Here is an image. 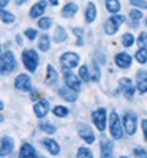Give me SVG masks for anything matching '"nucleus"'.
<instances>
[{
	"mask_svg": "<svg viewBox=\"0 0 147 158\" xmlns=\"http://www.w3.org/2000/svg\"><path fill=\"white\" fill-rule=\"evenodd\" d=\"M22 65L25 67L29 73H35L38 70V65H40V56L35 49H24L22 51Z\"/></svg>",
	"mask_w": 147,
	"mask_h": 158,
	"instance_id": "1",
	"label": "nucleus"
},
{
	"mask_svg": "<svg viewBox=\"0 0 147 158\" xmlns=\"http://www.w3.org/2000/svg\"><path fill=\"white\" fill-rule=\"evenodd\" d=\"M124 123H122V118L119 117V114L116 111H111L109 114V135L112 139L119 141L124 138Z\"/></svg>",
	"mask_w": 147,
	"mask_h": 158,
	"instance_id": "2",
	"label": "nucleus"
},
{
	"mask_svg": "<svg viewBox=\"0 0 147 158\" xmlns=\"http://www.w3.org/2000/svg\"><path fill=\"white\" fill-rule=\"evenodd\" d=\"M16 67H18V62H16L15 54L11 51H3L2 57H0V71H2V74L3 76L11 74L16 70Z\"/></svg>",
	"mask_w": 147,
	"mask_h": 158,
	"instance_id": "3",
	"label": "nucleus"
},
{
	"mask_svg": "<svg viewBox=\"0 0 147 158\" xmlns=\"http://www.w3.org/2000/svg\"><path fill=\"white\" fill-rule=\"evenodd\" d=\"M62 73H63V81H65V85L74 90V92H79L82 87V79L79 77V74H74L70 68H62Z\"/></svg>",
	"mask_w": 147,
	"mask_h": 158,
	"instance_id": "4",
	"label": "nucleus"
},
{
	"mask_svg": "<svg viewBox=\"0 0 147 158\" xmlns=\"http://www.w3.org/2000/svg\"><path fill=\"white\" fill-rule=\"evenodd\" d=\"M127 21V18L124 15H112L108 21L104 22V33L106 35H116L117 30L120 29V25H122L124 22Z\"/></svg>",
	"mask_w": 147,
	"mask_h": 158,
	"instance_id": "5",
	"label": "nucleus"
},
{
	"mask_svg": "<svg viewBox=\"0 0 147 158\" xmlns=\"http://www.w3.org/2000/svg\"><path fill=\"white\" fill-rule=\"evenodd\" d=\"M92 123L98 131H104L108 125V112L104 108H98L92 112Z\"/></svg>",
	"mask_w": 147,
	"mask_h": 158,
	"instance_id": "6",
	"label": "nucleus"
},
{
	"mask_svg": "<svg viewBox=\"0 0 147 158\" xmlns=\"http://www.w3.org/2000/svg\"><path fill=\"white\" fill-rule=\"evenodd\" d=\"M122 123H124V128H125V133L127 135H135L136 133V128H138V117L135 112L131 111H127L124 115H122Z\"/></svg>",
	"mask_w": 147,
	"mask_h": 158,
	"instance_id": "7",
	"label": "nucleus"
},
{
	"mask_svg": "<svg viewBox=\"0 0 147 158\" xmlns=\"http://www.w3.org/2000/svg\"><path fill=\"white\" fill-rule=\"evenodd\" d=\"M119 90L122 92V95L127 100H133L135 98V90H138V89H135V82L130 77H122L119 81Z\"/></svg>",
	"mask_w": 147,
	"mask_h": 158,
	"instance_id": "8",
	"label": "nucleus"
},
{
	"mask_svg": "<svg viewBox=\"0 0 147 158\" xmlns=\"http://www.w3.org/2000/svg\"><path fill=\"white\" fill-rule=\"evenodd\" d=\"M79 62H81V57H79V54H76V52H63V54L60 56V63H62V68H76L79 67Z\"/></svg>",
	"mask_w": 147,
	"mask_h": 158,
	"instance_id": "9",
	"label": "nucleus"
},
{
	"mask_svg": "<svg viewBox=\"0 0 147 158\" xmlns=\"http://www.w3.org/2000/svg\"><path fill=\"white\" fill-rule=\"evenodd\" d=\"M15 89L19 92H32V79L27 73H21L15 79Z\"/></svg>",
	"mask_w": 147,
	"mask_h": 158,
	"instance_id": "10",
	"label": "nucleus"
},
{
	"mask_svg": "<svg viewBox=\"0 0 147 158\" xmlns=\"http://www.w3.org/2000/svg\"><path fill=\"white\" fill-rule=\"evenodd\" d=\"M78 135L86 144H93L95 142V133L87 123H78Z\"/></svg>",
	"mask_w": 147,
	"mask_h": 158,
	"instance_id": "11",
	"label": "nucleus"
},
{
	"mask_svg": "<svg viewBox=\"0 0 147 158\" xmlns=\"http://www.w3.org/2000/svg\"><path fill=\"white\" fill-rule=\"evenodd\" d=\"M114 155V144L106 136H101L100 139V158H112Z\"/></svg>",
	"mask_w": 147,
	"mask_h": 158,
	"instance_id": "12",
	"label": "nucleus"
},
{
	"mask_svg": "<svg viewBox=\"0 0 147 158\" xmlns=\"http://www.w3.org/2000/svg\"><path fill=\"white\" fill-rule=\"evenodd\" d=\"M49 101L48 100H43V98H40L33 103V114L38 117V118H44L49 112Z\"/></svg>",
	"mask_w": 147,
	"mask_h": 158,
	"instance_id": "13",
	"label": "nucleus"
},
{
	"mask_svg": "<svg viewBox=\"0 0 147 158\" xmlns=\"http://www.w3.org/2000/svg\"><path fill=\"white\" fill-rule=\"evenodd\" d=\"M114 62L120 70H128L131 67V63H133V57L128 54V52H119V54H116V57H114Z\"/></svg>",
	"mask_w": 147,
	"mask_h": 158,
	"instance_id": "14",
	"label": "nucleus"
},
{
	"mask_svg": "<svg viewBox=\"0 0 147 158\" xmlns=\"http://www.w3.org/2000/svg\"><path fill=\"white\" fill-rule=\"evenodd\" d=\"M135 79H136V89L139 94H147V71L138 70Z\"/></svg>",
	"mask_w": 147,
	"mask_h": 158,
	"instance_id": "15",
	"label": "nucleus"
},
{
	"mask_svg": "<svg viewBox=\"0 0 147 158\" xmlns=\"http://www.w3.org/2000/svg\"><path fill=\"white\" fill-rule=\"evenodd\" d=\"M48 0H38L36 3H33V6L30 8V18L33 19H40L43 15H44V11H46V6H48Z\"/></svg>",
	"mask_w": 147,
	"mask_h": 158,
	"instance_id": "16",
	"label": "nucleus"
},
{
	"mask_svg": "<svg viewBox=\"0 0 147 158\" xmlns=\"http://www.w3.org/2000/svg\"><path fill=\"white\" fill-rule=\"evenodd\" d=\"M44 82H46V85H49V87H54V85L59 82V73H57V70L52 67V65H48V67H46Z\"/></svg>",
	"mask_w": 147,
	"mask_h": 158,
	"instance_id": "17",
	"label": "nucleus"
},
{
	"mask_svg": "<svg viewBox=\"0 0 147 158\" xmlns=\"http://www.w3.org/2000/svg\"><path fill=\"white\" fill-rule=\"evenodd\" d=\"M13 150H15V141L10 136H3L2 142H0V153H2V158L10 155Z\"/></svg>",
	"mask_w": 147,
	"mask_h": 158,
	"instance_id": "18",
	"label": "nucleus"
},
{
	"mask_svg": "<svg viewBox=\"0 0 147 158\" xmlns=\"http://www.w3.org/2000/svg\"><path fill=\"white\" fill-rule=\"evenodd\" d=\"M57 94H59L60 98H63L65 101H68V103H74V101L78 100V92L68 89L66 85H65V87H59V89H57Z\"/></svg>",
	"mask_w": 147,
	"mask_h": 158,
	"instance_id": "19",
	"label": "nucleus"
},
{
	"mask_svg": "<svg viewBox=\"0 0 147 158\" xmlns=\"http://www.w3.org/2000/svg\"><path fill=\"white\" fill-rule=\"evenodd\" d=\"M19 158H40L35 147L29 142H24L21 146V150H19Z\"/></svg>",
	"mask_w": 147,
	"mask_h": 158,
	"instance_id": "20",
	"label": "nucleus"
},
{
	"mask_svg": "<svg viewBox=\"0 0 147 158\" xmlns=\"http://www.w3.org/2000/svg\"><path fill=\"white\" fill-rule=\"evenodd\" d=\"M41 142H43V146L46 147V150H48L51 155L57 156V155L60 153V146H59V142H57L56 139H52V138H44Z\"/></svg>",
	"mask_w": 147,
	"mask_h": 158,
	"instance_id": "21",
	"label": "nucleus"
},
{
	"mask_svg": "<svg viewBox=\"0 0 147 158\" xmlns=\"http://www.w3.org/2000/svg\"><path fill=\"white\" fill-rule=\"evenodd\" d=\"M97 15H98V10H97L95 3L89 2L87 6H86V11H84V19H86V22H87V24H92L93 21L97 19Z\"/></svg>",
	"mask_w": 147,
	"mask_h": 158,
	"instance_id": "22",
	"label": "nucleus"
},
{
	"mask_svg": "<svg viewBox=\"0 0 147 158\" xmlns=\"http://www.w3.org/2000/svg\"><path fill=\"white\" fill-rule=\"evenodd\" d=\"M76 13H78V3H74V2L65 3V6L62 8V16L63 18H73Z\"/></svg>",
	"mask_w": 147,
	"mask_h": 158,
	"instance_id": "23",
	"label": "nucleus"
},
{
	"mask_svg": "<svg viewBox=\"0 0 147 158\" xmlns=\"http://www.w3.org/2000/svg\"><path fill=\"white\" fill-rule=\"evenodd\" d=\"M66 38H68V33H66V30L62 27V25H59V27L54 30V41L57 44L60 43H65L66 41Z\"/></svg>",
	"mask_w": 147,
	"mask_h": 158,
	"instance_id": "24",
	"label": "nucleus"
},
{
	"mask_svg": "<svg viewBox=\"0 0 147 158\" xmlns=\"http://www.w3.org/2000/svg\"><path fill=\"white\" fill-rule=\"evenodd\" d=\"M49 48H51V38H49V35L44 32L41 36H40V41H38V49L41 51V52H48V51H49Z\"/></svg>",
	"mask_w": 147,
	"mask_h": 158,
	"instance_id": "25",
	"label": "nucleus"
},
{
	"mask_svg": "<svg viewBox=\"0 0 147 158\" xmlns=\"http://www.w3.org/2000/svg\"><path fill=\"white\" fill-rule=\"evenodd\" d=\"M104 6L111 15H117V13L120 11V8H122L119 0H104Z\"/></svg>",
	"mask_w": 147,
	"mask_h": 158,
	"instance_id": "26",
	"label": "nucleus"
},
{
	"mask_svg": "<svg viewBox=\"0 0 147 158\" xmlns=\"http://www.w3.org/2000/svg\"><path fill=\"white\" fill-rule=\"evenodd\" d=\"M38 127H40V130L41 131H44L46 135H54L56 131H57V128H56V125L54 123H51V122H44V120H41L38 123Z\"/></svg>",
	"mask_w": 147,
	"mask_h": 158,
	"instance_id": "27",
	"label": "nucleus"
},
{
	"mask_svg": "<svg viewBox=\"0 0 147 158\" xmlns=\"http://www.w3.org/2000/svg\"><path fill=\"white\" fill-rule=\"evenodd\" d=\"M52 114H54L56 117H60V118H65L66 115L70 114V109L66 106H62V104H57V106L52 108Z\"/></svg>",
	"mask_w": 147,
	"mask_h": 158,
	"instance_id": "28",
	"label": "nucleus"
},
{
	"mask_svg": "<svg viewBox=\"0 0 147 158\" xmlns=\"http://www.w3.org/2000/svg\"><path fill=\"white\" fill-rule=\"evenodd\" d=\"M79 77L82 79V82H89V81H92V73H90V70H89V67L87 65H82V67H79Z\"/></svg>",
	"mask_w": 147,
	"mask_h": 158,
	"instance_id": "29",
	"label": "nucleus"
},
{
	"mask_svg": "<svg viewBox=\"0 0 147 158\" xmlns=\"http://www.w3.org/2000/svg\"><path fill=\"white\" fill-rule=\"evenodd\" d=\"M135 60L141 65L147 63V48H139L135 54Z\"/></svg>",
	"mask_w": 147,
	"mask_h": 158,
	"instance_id": "30",
	"label": "nucleus"
},
{
	"mask_svg": "<svg viewBox=\"0 0 147 158\" xmlns=\"http://www.w3.org/2000/svg\"><path fill=\"white\" fill-rule=\"evenodd\" d=\"M120 41H122V44H124L125 48H131L133 44L136 43V40H135V35H133V33L127 32V33L122 35V40H120Z\"/></svg>",
	"mask_w": 147,
	"mask_h": 158,
	"instance_id": "31",
	"label": "nucleus"
},
{
	"mask_svg": "<svg viewBox=\"0 0 147 158\" xmlns=\"http://www.w3.org/2000/svg\"><path fill=\"white\" fill-rule=\"evenodd\" d=\"M51 25H52V19L49 16H43L38 19V29L48 32V29H51Z\"/></svg>",
	"mask_w": 147,
	"mask_h": 158,
	"instance_id": "32",
	"label": "nucleus"
},
{
	"mask_svg": "<svg viewBox=\"0 0 147 158\" xmlns=\"http://www.w3.org/2000/svg\"><path fill=\"white\" fill-rule=\"evenodd\" d=\"M0 16H2V22H3V24H13V22L16 21L15 15H13L11 11H6V10L0 11Z\"/></svg>",
	"mask_w": 147,
	"mask_h": 158,
	"instance_id": "33",
	"label": "nucleus"
},
{
	"mask_svg": "<svg viewBox=\"0 0 147 158\" xmlns=\"http://www.w3.org/2000/svg\"><path fill=\"white\" fill-rule=\"evenodd\" d=\"M76 156L78 158H93V152L89 149V147H86V146H81L78 149V153H76Z\"/></svg>",
	"mask_w": 147,
	"mask_h": 158,
	"instance_id": "34",
	"label": "nucleus"
},
{
	"mask_svg": "<svg viewBox=\"0 0 147 158\" xmlns=\"http://www.w3.org/2000/svg\"><path fill=\"white\" fill-rule=\"evenodd\" d=\"M74 35H76V44L78 46H84V29H79V27H74L73 30H71Z\"/></svg>",
	"mask_w": 147,
	"mask_h": 158,
	"instance_id": "35",
	"label": "nucleus"
},
{
	"mask_svg": "<svg viewBox=\"0 0 147 158\" xmlns=\"http://www.w3.org/2000/svg\"><path fill=\"white\" fill-rule=\"evenodd\" d=\"M100 77H101V70L98 67V63L93 62V65H92V81L93 82H98Z\"/></svg>",
	"mask_w": 147,
	"mask_h": 158,
	"instance_id": "36",
	"label": "nucleus"
},
{
	"mask_svg": "<svg viewBox=\"0 0 147 158\" xmlns=\"http://www.w3.org/2000/svg\"><path fill=\"white\" fill-rule=\"evenodd\" d=\"M130 18H131V21L133 22H139L141 19H142V13H141V10L139 8H133L131 11H130Z\"/></svg>",
	"mask_w": 147,
	"mask_h": 158,
	"instance_id": "37",
	"label": "nucleus"
},
{
	"mask_svg": "<svg viewBox=\"0 0 147 158\" xmlns=\"http://www.w3.org/2000/svg\"><path fill=\"white\" fill-rule=\"evenodd\" d=\"M136 43L139 48H147V32H141L136 38Z\"/></svg>",
	"mask_w": 147,
	"mask_h": 158,
	"instance_id": "38",
	"label": "nucleus"
},
{
	"mask_svg": "<svg viewBox=\"0 0 147 158\" xmlns=\"http://www.w3.org/2000/svg\"><path fill=\"white\" fill-rule=\"evenodd\" d=\"M24 35L27 36V38L30 40V41H33V40H36V38H38V30H36V29H32V27H29V29H25Z\"/></svg>",
	"mask_w": 147,
	"mask_h": 158,
	"instance_id": "39",
	"label": "nucleus"
},
{
	"mask_svg": "<svg viewBox=\"0 0 147 158\" xmlns=\"http://www.w3.org/2000/svg\"><path fill=\"white\" fill-rule=\"evenodd\" d=\"M133 155H135V158H147V152L142 147H135L133 149Z\"/></svg>",
	"mask_w": 147,
	"mask_h": 158,
	"instance_id": "40",
	"label": "nucleus"
},
{
	"mask_svg": "<svg viewBox=\"0 0 147 158\" xmlns=\"http://www.w3.org/2000/svg\"><path fill=\"white\" fill-rule=\"evenodd\" d=\"M130 3L135 6V8H147V2L145 0H130Z\"/></svg>",
	"mask_w": 147,
	"mask_h": 158,
	"instance_id": "41",
	"label": "nucleus"
},
{
	"mask_svg": "<svg viewBox=\"0 0 147 158\" xmlns=\"http://www.w3.org/2000/svg\"><path fill=\"white\" fill-rule=\"evenodd\" d=\"M141 128H142V133H144V139L147 141V118L141 122Z\"/></svg>",
	"mask_w": 147,
	"mask_h": 158,
	"instance_id": "42",
	"label": "nucleus"
},
{
	"mask_svg": "<svg viewBox=\"0 0 147 158\" xmlns=\"http://www.w3.org/2000/svg\"><path fill=\"white\" fill-rule=\"evenodd\" d=\"M10 3V0H0V6H2V10H5V6Z\"/></svg>",
	"mask_w": 147,
	"mask_h": 158,
	"instance_id": "43",
	"label": "nucleus"
},
{
	"mask_svg": "<svg viewBox=\"0 0 147 158\" xmlns=\"http://www.w3.org/2000/svg\"><path fill=\"white\" fill-rule=\"evenodd\" d=\"M49 2V5H52V6H57L59 5V0H48Z\"/></svg>",
	"mask_w": 147,
	"mask_h": 158,
	"instance_id": "44",
	"label": "nucleus"
},
{
	"mask_svg": "<svg viewBox=\"0 0 147 158\" xmlns=\"http://www.w3.org/2000/svg\"><path fill=\"white\" fill-rule=\"evenodd\" d=\"M16 40H18V44H19V46H22V43H24V41H22V36H21V35H18V36H16Z\"/></svg>",
	"mask_w": 147,
	"mask_h": 158,
	"instance_id": "45",
	"label": "nucleus"
},
{
	"mask_svg": "<svg viewBox=\"0 0 147 158\" xmlns=\"http://www.w3.org/2000/svg\"><path fill=\"white\" fill-rule=\"evenodd\" d=\"M30 98H32V100H38V95L33 92V94H30Z\"/></svg>",
	"mask_w": 147,
	"mask_h": 158,
	"instance_id": "46",
	"label": "nucleus"
},
{
	"mask_svg": "<svg viewBox=\"0 0 147 158\" xmlns=\"http://www.w3.org/2000/svg\"><path fill=\"white\" fill-rule=\"evenodd\" d=\"M16 2H18V5H24L25 2H27V0H16Z\"/></svg>",
	"mask_w": 147,
	"mask_h": 158,
	"instance_id": "47",
	"label": "nucleus"
},
{
	"mask_svg": "<svg viewBox=\"0 0 147 158\" xmlns=\"http://www.w3.org/2000/svg\"><path fill=\"white\" fill-rule=\"evenodd\" d=\"M144 24H145V29H147V18H145V21H144Z\"/></svg>",
	"mask_w": 147,
	"mask_h": 158,
	"instance_id": "48",
	"label": "nucleus"
},
{
	"mask_svg": "<svg viewBox=\"0 0 147 158\" xmlns=\"http://www.w3.org/2000/svg\"><path fill=\"white\" fill-rule=\"evenodd\" d=\"M120 158H128V156H120Z\"/></svg>",
	"mask_w": 147,
	"mask_h": 158,
	"instance_id": "49",
	"label": "nucleus"
}]
</instances>
